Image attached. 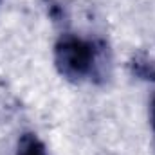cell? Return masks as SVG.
Segmentation results:
<instances>
[{"label":"cell","instance_id":"cell-1","mask_svg":"<svg viewBox=\"0 0 155 155\" xmlns=\"http://www.w3.org/2000/svg\"><path fill=\"white\" fill-rule=\"evenodd\" d=\"M54 65L69 81H97L108 76L110 52L103 41L67 33L54 43Z\"/></svg>","mask_w":155,"mask_h":155},{"label":"cell","instance_id":"cell-4","mask_svg":"<svg viewBox=\"0 0 155 155\" xmlns=\"http://www.w3.org/2000/svg\"><path fill=\"white\" fill-rule=\"evenodd\" d=\"M16 108H18L16 97L4 85H0V123H7L16 112Z\"/></svg>","mask_w":155,"mask_h":155},{"label":"cell","instance_id":"cell-3","mask_svg":"<svg viewBox=\"0 0 155 155\" xmlns=\"http://www.w3.org/2000/svg\"><path fill=\"white\" fill-rule=\"evenodd\" d=\"M16 155H49L45 144L41 143L36 134L33 132H25L20 135L18 143H16Z\"/></svg>","mask_w":155,"mask_h":155},{"label":"cell","instance_id":"cell-5","mask_svg":"<svg viewBox=\"0 0 155 155\" xmlns=\"http://www.w3.org/2000/svg\"><path fill=\"white\" fill-rule=\"evenodd\" d=\"M150 119H152V128L155 132V97L152 99V107H150Z\"/></svg>","mask_w":155,"mask_h":155},{"label":"cell","instance_id":"cell-2","mask_svg":"<svg viewBox=\"0 0 155 155\" xmlns=\"http://www.w3.org/2000/svg\"><path fill=\"white\" fill-rule=\"evenodd\" d=\"M128 69L132 76L144 81H155V52L150 51L135 52L128 61Z\"/></svg>","mask_w":155,"mask_h":155}]
</instances>
